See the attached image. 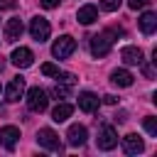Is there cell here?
<instances>
[{
	"instance_id": "cell-1",
	"label": "cell",
	"mask_w": 157,
	"mask_h": 157,
	"mask_svg": "<svg viewBox=\"0 0 157 157\" xmlns=\"http://www.w3.org/2000/svg\"><path fill=\"white\" fill-rule=\"evenodd\" d=\"M74 52H76V39L69 37V34L59 37V39L54 42V47H52V54H54L56 59H69Z\"/></svg>"
},
{
	"instance_id": "cell-2",
	"label": "cell",
	"mask_w": 157,
	"mask_h": 157,
	"mask_svg": "<svg viewBox=\"0 0 157 157\" xmlns=\"http://www.w3.org/2000/svg\"><path fill=\"white\" fill-rule=\"evenodd\" d=\"M37 142H39V147H44V150L61 152V140H59V135H56L52 128H42V130L37 132Z\"/></svg>"
},
{
	"instance_id": "cell-3",
	"label": "cell",
	"mask_w": 157,
	"mask_h": 157,
	"mask_svg": "<svg viewBox=\"0 0 157 157\" xmlns=\"http://www.w3.org/2000/svg\"><path fill=\"white\" fill-rule=\"evenodd\" d=\"M47 105H49L47 93H44L39 86H34V88H29V91H27V108H29V110L42 113V110H47Z\"/></svg>"
},
{
	"instance_id": "cell-4",
	"label": "cell",
	"mask_w": 157,
	"mask_h": 157,
	"mask_svg": "<svg viewBox=\"0 0 157 157\" xmlns=\"http://www.w3.org/2000/svg\"><path fill=\"white\" fill-rule=\"evenodd\" d=\"M110 44H113L110 32H105V34H93V37H91V54H93V56H105V54L110 52Z\"/></svg>"
},
{
	"instance_id": "cell-5",
	"label": "cell",
	"mask_w": 157,
	"mask_h": 157,
	"mask_svg": "<svg viewBox=\"0 0 157 157\" xmlns=\"http://www.w3.org/2000/svg\"><path fill=\"white\" fill-rule=\"evenodd\" d=\"M49 32H52V27H49V22H47L44 17H32V22H29V34H32V39L44 42V39H49Z\"/></svg>"
},
{
	"instance_id": "cell-6",
	"label": "cell",
	"mask_w": 157,
	"mask_h": 157,
	"mask_svg": "<svg viewBox=\"0 0 157 157\" xmlns=\"http://www.w3.org/2000/svg\"><path fill=\"white\" fill-rule=\"evenodd\" d=\"M118 145V132L113 125H103L101 132H98V147L101 150H113Z\"/></svg>"
},
{
	"instance_id": "cell-7",
	"label": "cell",
	"mask_w": 157,
	"mask_h": 157,
	"mask_svg": "<svg viewBox=\"0 0 157 157\" xmlns=\"http://www.w3.org/2000/svg\"><path fill=\"white\" fill-rule=\"evenodd\" d=\"M10 61H12L17 69H27V66H32V61H34V54H32L27 47H17V49L12 52V56H10Z\"/></svg>"
},
{
	"instance_id": "cell-8",
	"label": "cell",
	"mask_w": 157,
	"mask_h": 157,
	"mask_svg": "<svg viewBox=\"0 0 157 157\" xmlns=\"http://www.w3.org/2000/svg\"><path fill=\"white\" fill-rule=\"evenodd\" d=\"M22 93H25V78H22V76H15V78L7 83V88H5V98H7L10 103H15V101L22 98Z\"/></svg>"
},
{
	"instance_id": "cell-9",
	"label": "cell",
	"mask_w": 157,
	"mask_h": 157,
	"mask_svg": "<svg viewBox=\"0 0 157 157\" xmlns=\"http://www.w3.org/2000/svg\"><path fill=\"white\" fill-rule=\"evenodd\" d=\"M17 140H20V130H17L15 125L0 128V145H2V147H7V150H15Z\"/></svg>"
},
{
	"instance_id": "cell-10",
	"label": "cell",
	"mask_w": 157,
	"mask_h": 157,
	"mask_svg": "<svg viewBox=\"0 0 157 157\" xmlns=\"http://www.w3.org/2000/svg\"><path fill=\"white\" fill-rule=\"evenodd\" d=\"M22 20L20 17H12V20H7L5 22V42H17L20 37H22Z\"/></svg>"
},
{
	"instance_id": "cell-11",
	"label": "cell",
	"mask_w": 157,
	"mask_h": 157,
	"mask_svg": "<svg viewBox=\"0 0 157 157\" xmlns=\"http://www.w3.org/2000/svg\"><path fill=\"white\" fill-rule=\"evenodd\" d=\"M86 137H88V132H86V128L83 125H71L69 128V132H66V140H69V145L71 147H78V145H83L86 142Z\"/></svg>"
},
{
	"instance_id": "cell-12",
	"label": "cell",
	"mask_w": 157,
	"mask_h": 157,
	"mask_svg": "<svg viewBox=\"0 0 157 157\" xmlns=\"http://www.w3.org/2000/svg\"><path fill=\"white\" fill-rule=\"evenodd\" d=\"M123 150H125L128 155H140V152L145 150V142H142L135 132H130V135L123 137Z\"/></svg>"
},
{
	"instance_id": "cell-13",
	"label": "cell",
	"mask_w": 157,
	"mask_h": 157,
	"mask_svg": "<svg viewBox=\"0 0 157 157\" xmlns=\"http://www.w3.org/2000/svg\"><path fill=\"white\" fill-rule=\"evenodd\" d=\"M78 108H81L83 113H93V110H98V96L91 93V91H83V93L78 96Z\"/></svg>"
},
{
	"instance_id": "cell-14",
	"label": "cell",
	"mask_w": 157,
	"mask_h": 157,
	"mask_svg": "<svg viewBox=\"0 0 157 157\" xmlns=\"http://www.w3.org/2000/svg\"><path fill=\"white\" fill-rule=\"evenodd\" d=\"M120 56L125 64H142V49L140 47H123Z\"/></svg>"
},
{
	"instance_id": "cell-15",
	"label": "cell",
	"mask_w": 157,
	"mask_h": 157,
	"mask_svg": "<svg viewBox=\"0 0 157 157\" xmlns=\"http://www.w3.org/2000/svg\"><path fill=\"white\" fill-rule=\"evenodd\" d=\"M110 81H113L115 86H120V88H128V86H132V74L125 71V69H115V71L110 74Z\"/></svg>"
},
{
	"instance_id": "cell-16",
	"label": "cell",
	"mask_w": 157,
	"mask_h": 157,
	"mask_svg": "<svg viewBox=\"0 0 157 157\" xmlns=\"http://www.w3.org/2000/svg\"><path fill=\"white\" fill-rule=\"evenodd\" d=\"M71 113H74V105H71V103H56L54 110H52V120H54V123H64Z\"/></svg>"
},
{
	"instance_id": "cell-17",
	"label": "cell",
	"mask_w": 157,
	"mask_h": 157,
	"mask_svg": "<svg viewBox=\"0 0 157 157\" xmlns=\"http://www.w3.org/2000/svg\"><path fill=\"white\" fill-rule=\"evenodd\" d=\"M76 17H78V22H81V25H91V22H96V20H98V10H96L93 5H83V7L78 10V15H76Z\"/></svg>"
},
{
	"instance_id": "cell-18",
	"label": "cell",
	"mask_w": 157,
	"mask_h": 157,
	"mask_svg": "<svg viewBox=\"0 0 157 157\" xmlns=\"http://www.w3.org/2000/svg\"><path fill=\"white\" fill-rule=\"evenodd\" d=\"M140 29H142L145 34H152V32L157 29V15H155V12H145V15L140 17Z\"/></svg>"
},
{
	"instance_id": "cell-19",
	"label": "cell",
	"mask_w": 157,
	"mask_h": 157,
	"mask_svg": "<svg viewBox=\"0 0 157 157\" xmlns=\"http://www.w3.org/2000/svg\"><path fill=\"white\" fill-rule=\"evenodd\" d=\"M52 93H54L56 98H69V86H66V83H56Z\"/></svg>"
},
{
	"instance_id": "cell-20",
	"label": "cell",
	"mask_w": 157,
	"mask_h": 157,
	"mask_svg": "<svg viewBox=\"0 0 157 157\" xmlns=\"http://www.w3.org/2000/svg\"><path fill=\"white\" fill-rule=\"evenodd\" d=\"M145 130H147L150 135H157V118L147 115V118H145Z\"/></svg>"
},
{
	"instance_id": "cell-21",
	"label": "cell",
	"mask_w": 157,
	"mask_h": 157,
	"mask_svg": "<svg viewBox=\"0 0 157 157\" xmlns=\"http://www.w3.org/2000/svg\"><path fill=\"white\" fill-rule=\"evenodd\" d=\"M101 7L108 10V12H115L120 7V0H101Z\"/></svg>"
},
{
	"instance_id": "cell-22",
	"label": "cell",
	"mask_w": 157,
	"mask_h": 157,
	"mask_svg": "<svg viewBox=\"0 0 157 157\" xmlns=\"http://www.w3.org/2000/svg\"><path fill=\"white\" fill-rule=\"evenodd\" d=\"M56 78H59V83H66V86H74L76 83V76L74 74H56Z\"/></svg>"
},
{
	"instance_id": "cell-23",
	"label": "cell",
	"mask_w": 157,
	"mask_h": 157,
	"mask_svg": "<svg viewBox=\"0 0 157 157\" xmlns=\"http://www.w3.org/2000/svg\"><path fill=\"white\" fill-rule=\"evenodd\" d=\"M152 0H128V7L130 10H142V7H147Z\"/></svg>"
},
{
	"instance_id": "cell-24",
	"label": "cell",
	"mask_w": 157,
	"mask_h": 157,
	"mask_svg": "<svg viewBox=\"0 0 157 157\" xmlns=\"http://www.w3.org/2000/svg\"><path fill=\"white\" fill-rule=\"evenodd\" d=\"M42 74H44V76H56V74H59V66H54V64H42Z\"/></svg>"
},
{
	"instance_id": "cell-25",
	"label": "cell",
	"mask_w": 157,
	"mask_h": 157,
	"mask_svg": "<svg viewBox=\"0 0 157 157\" xmlns=\"http://www.w3.org/2000/svg\"><path fill=\"white\" fill-rule=\"evenodd\" d=\"M39 5H42V7H47V10H52V7H56V5H59V0H39Z\"/></svg>"
},
{
	"instance_id": "cell-26",
	"label": "cell",
	"mask_w": 157,
	"mask_h": 157,
	"mask_svg": "<svg viewBox=\"0 0 157 157\" xmlns=\"http://www.w3.org/2000/svg\"><path fill=\"white\" fill-rule=\"evenodd\" d=\"M103 101H105L108 105H115V103H118V98H115V96H110V93H108V96H103Z\"/></svg>"
},
{
	"instance_id": "cell-27",
	"label": "cell",
	"mask_w": 157,
	"mask_h": 157,
	"mask_svg": "<svg viewBox=\"0 0 157 157\" xmlns=\"http://www.w3.org/2000/svg\"><path fill=\"white\" fill-rule=\"evenodd\" d=\"M142 71H145V76H147V78H152V74H155V71H152V66H142Z\"/></svg>"
}]
</instances>
